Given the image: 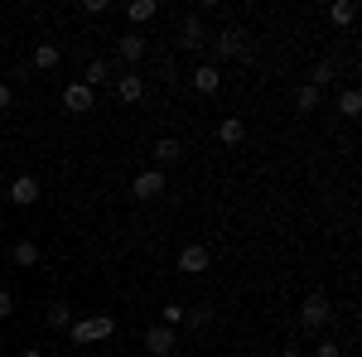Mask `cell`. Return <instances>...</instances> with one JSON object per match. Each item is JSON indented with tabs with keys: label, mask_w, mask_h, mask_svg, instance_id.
Returning a JSON list of instances; mask_svg holds the SVG:
<instances>
[{
	"label": "cell",
	"mask_w": 362,
	"mask_h": 357,
	"mask_svg": "<svg viewBox=\"0 0 362 357\" xmlns=\"http://www.w3.org/2000/svg\"><path fill=\"white\" fill-rule=\"evenodd\" d=\"M68 333H73L78 348H92V343H107V338L116 333V319L112 314H87V319H73Z\"/></svg>",
	"instance_id": "1"
},
{
	"label": "cell",
	"mask_w": 362,
	"mask_h": 357,
	"mask_svg": "<svg viewBox=\"0 0 362 357\" xmlns=\"http://www.w3.org/2000/svg\"><path fill=\"white\" fill-rule=\"evenodd\" d=\"M208 44H213V68L223 58H251V44H247V29L242 25H227L218 34H208Z\"/></svg>",
	"instance_id": "2"
},
{
	"label": "cell",
	"mask_w": 362,
	"mask_h": 357,
	"mask_svg": "<svg viewBox=\"0 0 362 357\" xmlns=\"http://www.w3.org/2000/svg\"><path fill=\"white\" fill-rule=\"evenodd\" d=\"M300 324H305L309 333H324L334 324V300H329V295H305V300H300Z\"/></svg>",
	"instance_id": "3"
},
{
	"label": "cell",
	"mask_w": 362,
	"mask_h": 357,
	"mask_svg": "<svg viewBox=\"0 0 362 357\" xmlns=\"http://www.w3.org/2000/svg\"><path fill=\"white\" fill-rule=\"evenodd\" d=\"M174 44H179L184 54H194V49H203V44H208V25H203V15H198V10L179 20V29H174Z\"/></svg>",
	"instance_id": "4"
},
{
	"label": "cell",
	"mask_w": 362,
	"mask_h": 357,
	"mask_svg": "<svg viewBox=\"0 0 362 357\" xmlns=\"http://www.w3.org/2000/svg\"><path fill=\"white\" fill-rule=\"evenodd\" d=\"M169 189V179H165V169H140L136 179H131V193H136L140 203H150V198H160V193Z\"/></svg>",
	"instance_id": "5"
},
{
	"label": "cell",
	"mask_w": 362,
	"mask_h": 357,
	"mask_svg": "<svg viewBox=\"0 0 362 357\" xmlns=\"http://www.w3.org/2000/svg\"><path fill=\"white\" fill-rule=\"evenodd\" d=\"M174 348H179V329H165V324L145 329V353L150 357H174Z\"/></svg>",
	"instance_id": "6"
},
{
	"label": "cell",
	"mask_w": 362,
	"mask_h": 357,
	"mask_svg": "<svg viewBox=\"0 0 362 357\" xmlns=\"http://www.w3.org/2000/svg\"><path fill=\"white\" fill-rule=\"evenodd\" d=\"M97 107V92L87 83H68L63 87V111H73V116H87V111Z\"/></svg>",
	"instance_id": "7"
},
{
	"label": "cell",
	"mask_w": 362,
	"mask_h": 357,
	"mask_svg": "<svg viewBox=\"0 0 362 357\" xmlns=\"http://www.w3.org/2000/svg\"><path fill=\"white\" fill-rule=\"evenodd\" d=\"M208 266H213V251L203 247V242H189V247L179 251V271L184 275H203Z\"/></svg>",
	"instance_id": "8"
},
{
	"label": "cell",
	"mask_w": 362,
	"mask_h": 357,
	"mask_svg": "<svg viewBox=\"0 0 362 357\" xmlns=\"http://www.w3.org/2000/svg\"><path fill=\"white\" fill-rule=\"evenodd\" d=\"M116 58H121V63H140V58H145V34H140V29H126V34L116 39Z\"/></svg>",
	"instance_id": "9"
},
{
	"label": "cell",
	"mask_w": 362,
	"mask_h": 357,
	"mask_svg": "<svg viewBox=\"0 0 362 357\" xmlns=\"http://www.w3.org/2000/svg\"><path fill=\"white\" fill-rule=\"evenodd\" d=\"M39 179H34V174H20V179H15V184H10V203H15V208H29V203H39Z\"/></svg>",
	"instance_id": "10"
},
{
	"label": "cell",
	"mask_w": 362,
	"mask_h": 357,
	"mask_svg": "<svg viewBox=\"0 0 362 357\" xmlns=\"http://www.w3.org/2000/svg\"><path fill=\"white\" fill-rule=\"evenodd\" d=\"M78 83H87V87H92V92H97V87L116 83V68H112V63H107V58H92V63H87V68H83V78H78Z\"/></svg>",
	"instance_id": "11"
},
{
	"label": "cell",
	"mask_w": 362,
	"mask_h": 357,
	"mask_svg": "<svg viewBox=\"0 0 362 357\" xmlns=\"http://www.w3.org/2000/svg\"><path fill=\"white\" fill-rule=\"evenodd\" d=\"M116 97H121V102H126V107H136L140 97H145V78H140L136 68H131V73H121V78H116Z\"/></svg>",
	"instance_id": "12"
},
{
	"label": "cell",
	"mask_w": 362,
	"mask_h": 357,
	"mask_svg": "<svg viewBox=\"0 0 362 357\" xmlns=\"http://www.w3.org/2000/svg\"><path fill=\"white\" fill-rule=\"evenodd\" d=\"M150 155H155V165H160V169H169V165H179V160H184V145H179L174 136H165V140H155V150H150Z\"/></svg>",
	"instance_id": "13"
},
{
	"label": "cell",
	"mask_w": 362,
	"mask_h": 357,
	"mask_svg": "<svg viewBox=\"0 0 362 357\" xmlns=\"http://www.w3.org/2000/svg\"><path fill=\"white\" fill-rule=\"evenodd\" d=\"M218 87H223V73H218L213 63H198V68H194V92H203V97H213Z\"/></svg>",
	"instance_id": "14"
},
{
	"label": "cell",
	"mask_w": 362,
	"mask_h": 357,
	"mask_svg": "<svg viewBox=\"0 0 362 357\" xmlns=\"http://www.w3.org/2000/svg\"><path fill=\"white\" fill-rule=\"evenodd\" d=\"M218 140L237 150V145L247 140V121H237V116H223V121H218Z\"/></svg>",
	"instance_id": "15"
},
{
	"label": "cell",
	"mask_w": 362,
	"mask_h": 357,
	"mask_svg": "<svg viewBox=\"0 0 362 357\" xmlns=\"http://www.w3.org/2000/svg\"><path fill=\"white\" fill-rule=\"evenodd\" d=\"M39 73H54L58 63H63V54H58V44H34V58H29Z\"/></svg>",
	"instance_id": "16"
},
{
	"label": "cell",
	"mask_w": 362,
	"mask_h": 357,
	"mask_svg": "<svg viewBox=\"0 0 362 357\" xmlns=\"http://www.w3.org/2000/svg\"><path fill=\"white\" fill-rule=\"evenodd\" d=\"M353 20H358V5H353V0H334V5H329V25L353 29Z\"/></svg>",
	"instance_id": "17"
},
{
	"label": "cell",
	"mask_w": 362,
	"mask_h": 357,
	"mask_svg": "<svg viewBox=\"0 0 362 357\" xmlns=\"http://www.w3.org/2000/svg\"><path fill=\"white\" fill-rule=\"evenodd\" d=\"M10 261H15L20 271H34V266H39V247H34V242H15V247H10Z\"/></svg>",
	"instance_id": "18"
},
{
	"label": "cell",
	"mask_w": 362,
	"mask_h": 357,
	"mask_svg": "<svg viewBox=\"0 0 362 357\" xmlns=\"http://www.w3.org/2000/svg\"><path fill=\"white\" fill-rule=\"evenodd\" d=\"M155 15H160L155 0H131V5H126V20H131V25H150Z\"/></svg>",
	"instance_id": "19"
},
{
	"label": "cell",
	"mask_w": 362,
	"mask_h": 357,
	"mask_svg": "<svg viewBox=\"0 0 362 357\" xmlns=\"http://www.w3.org/2000/svg\"><path fill=\"white\" fill-rule=\"evenodd\" d=\"M309 87H314V92H324V87H334V63H329V58H319V63L309 68Z\"/></svg>",
	"instance_id": "20"
},
{
	"label": "cell",
	"mask_w": 362,
	"mask_h": 357,
	"mask_svg": "<svg viewBox=\"0 0 362 357\" xmlns=\"http://www.w3.org/2000/svg\"><path fill=\"white\" fill-rule=\"evenodd\" d=\"M319 107H324V92H314V87H295V111H305V116H309V111H319Z\"/></svg>",
	"instance_id": "21"
},
{
	"label": "cell",
	"mask_w": 362,
	"mask_h": 357,
	"mask_svg": "<svg viewBox=\"0 0 362 357\" xmlns=\"http://www.w3.org/2000/svg\"><path fill=\"white\" fill-rule=\"evenodd\" d=\"M338 116H362V92L358 87H343V92H338Z\"/></svg>",
	"instance_id": "22"
},
{
	"label": "cell",
	"mask_w": 362,
	"mask_h": 357,
	"mask_svg": "<svg viewBox=\"0 0 362 357\" xmlns=\"http://www.w3.org/2000/svg\"><path fill=\"white\" fill-rule=\"evenodd\" d=\"M44 324H49V329H54V333H63V329H68V324H73V309H68V304H54V309L44 314Z\"/></svg>",
	"instance_id": "23"
},
{
	"label": "cell",
	"mask_w": 362,
	"mask_h": 357,
	"mask_svg": "<svg viewBox=\"0 0 362 357\" xmlns=\"http://www.w3.org/2000/svg\"><path fill=\"white\" fill-rule=\"evenodd\" d=\"M184 314H189L184 304H165V309H160V324H165V329H179V324H184Z\"/></svg>",
	"instance_id": "24"
},
{
	"label": "cell",
	"mask_w": 362,
	"mask_h": 357,
	"mask_svg": "<svg viewBox=\"0 0 362 357\" xmlns=\"http://www.w3.org/2000/svg\"><path fill=\"white\" fill-rule=\"evenodd\" d=\"M314 357H343V348H338L334 338H324V343H319V348H314Z\"/></svg>",
	"instance_id": "25"
},
{
	"label": "cell",
	"mask_w": 362,
	"mask_h": 357,
	"mask_svg": "<svg viewBox=\"0 0 362 357\" xmlns=\"http://www.w3.org/2000/svg\"><path fill=\"white\" fill-rule=\"evenodd\" d=\"M10 314H15V295H10V290H0V324H5Z\"/></svg>",
	"instance_id": "26"
},
{
	"label": "cell",
	"mask_w": 362,
	"mask_h": 357,
	"mask_svg": "<svg viewBox=\"0 0 362 357\" xmlns=\"http://www.w3.org/2000/svg\"><path fill=\"white\" fill-rule=\"evenodd\" d=\"M184 324H189V329H208V314H203V309H189Z\"/></svg>",
	"instance_id": "27"
},
{
	"label": "cell",
	"mask_w": 362,
	"mask_h": 357,
	"mask_svg": "<svg viewBox=\"0 0 362 357\" xmlns=\"http://www.w3.org/2000/svg\"><path fill=\"white\" fill-rule=\"evenodd\" d=\"M107 10H112L107 0H83V15H107Z\"/></svg>",
	"instance_id": "28"
},
{
	"label": "cell",
	"mask_w": 362,
	"mask_h": 357,
	"mask_svg": "<svg viewBox=\"0 0 362 357\" xmlns=\"http://www.w3.org/2000/svg\"><path fill=\"white\" fill-rule=\"evenodd\" d=\"M15 107V92H10V83H0V111Z\"/></svg>",
	"instance_id": "29"
},
{
	"label": "cell",
	"mask_w": 362,
	"mask_h": 357,
	"mask_svg": "<svg viewBox=\"0 0 362 357\" xmlns=\"http://www.w3.org/2000/svg\"><path fill=\"white\" fill-rule=\"evenodd\" d=\"M280 357H309L305 348H295V343H290V348H280Z\"/></svg>",
	"instance_id": "30"
},
{
	"label": "cell",
	"mask_w": 362,
	"mask_h": 357,
	"mask_svg": "<svg viewBox=\"0 0 362 357\" xmlns=\"http://www.w3.org/2000/svg\"><path fill=\"white\" fill-rule=\"evenodd\" d=\"M20 357H44V353H39V348H25V353H20Z\"/></svg>",
	"instance_id": "31"
},
{
	"label": "cell",
	"mask_w": 362,
	"mask_h": 357,
	"mask_svg": "<svg viewBox=\"0 0 362 357\" xmlns=\"http://www.w3.org/2000/svg\"><path fill=\"white\" fill-rule=\"evenodd\" d=\"M0 343H5V333H0Z\"/></svg>",
	"instance_id": "32"
}]
</instances>
